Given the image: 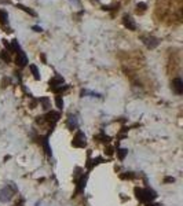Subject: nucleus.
Returning <instances> with one entry per match:
<instances>
[{
	"label": "nucleus",
	"mask_w": 183,
	"mask_h": 206,
	"mask_svg": "<svg viewBox=\"0 0 183 206\" xmlns=\"http://www.w3.org/2000/svg\"><path fill=\"white\" fill-rule=\"evenodd\" d=\"M44 118H46L47 122H51V124L54 125L55 122H58V120H59V113H57V111H50Z\"/></svg>",
	"instance_id": "6e6552de"
},
{
	"label": "nucleus",
	"mask_w": 183,
	"mask_h": 206,
	"mask_svg": "<svg viewBox=\"0 0 183 206\" xmlns=\"http://www.w3.org/2000/svg\"><path fill=\"white\" fill-rule=\"evenodd\" d=\"M97 140H99V142H102V143H109L110 142V136H108V135H99V136H97Z\"/></svg>",
	"instance_id": "4468645a"
},
{
	"label": "nucleus",
	"mask_w": 183,
	"mask_h": 206,
	"mask_svg": "<svg viewBox=\"0 0 183 206\" xmlns=\"http://www.w3.org/2000/svg\"><path fill=\"white\" fill-rule=\"evenodd\" d=\"M17 7H18V8H21V10H22V11H25V13H28V14L33 15V17H36V13H35V11H33V10H30V8H29V7H26V6H22V4H18Z\"/></svg>",
	"instance_id": "9b49d317"
},
{
	"label": "nucleus",
	"mask_w": 183,
	"mask_h": 206,
	"mask_svg": "<svg viewBox=\"0 0 183 206\" xmlns=\"http://www.w3.org/2000/svg\"><path fill=\"white\" fill-rule=\"evenodd\" d=\"M10 51H19V43H18V40H13V41H11Z\"/></svg>",
	"instance_id": "2eb2a0df"
},
{
	"label": "nucleus",
	"mask_w": 183,
	"mask_h": 206,
	"mask_svg": "<svg viewBox=\"0 0 183 206\" xmlns=\"http://www.w3.org/2000/svg\"><path fill=\"white\" fill-rule=\"evenodd\" d=\"M127 154H128V150H127V149H119V150H117V155H119L120 160H124Z\"/></svg>",
	"instance_id": "ddd939ff"
},
{
	"label": "nucleus",
	"mask_w": 183,
	"mask_h": 206,
	"mask_svg": "<svg viewBox=\"0 0 183 206\" xmlns=\"http://www.w3.org/2000/svg\"><path fill=\"white\" fill-rule=\"evenodd\" d=\"M156 198H157V192L154 190H150V188L143 190V199H142V202H151Z\"/></svg>",
	"instance_id": "20e7f679"
},
{
	"label": "nucleus",
	"mask_w": 183,
	"mask_h": 206,
	"mask_svg": "<svg viewBox=\"0 0 183 206\" xmlns=\"http://www.w3.org/2000/svg\"><path fill=\"white\" fill-rule=\"evenodd\" d=\"M55 103H57V107L59 110H62V107H63V100H62L61 96H57L55 98Z\"/></svg>",
	"instance_id": "aec40b11"
},
{
	"label": "nucleus",
	"mask_w": 183,
	"mask_h": 206,
	"mask_svg": "<svg viewBox=\"0 0 183 206\" xmlns=\"http://www.w3.org/2000/svg\"><path fill=\"white\" fill-rule=\"evenodd\" d=\"M7 22H8V15H7V13H4V11H0V24L6 25Z\"/></svg>",
	"instance_id": "f8f14e48"
},
{
	"label": "nucleus",
	"mask_w": 183,
	"mask_h": 206,
	"mask_svg": "<svg viewBox=\"0 0 183 206\" xmlns=\"http://www.w3.org/2000/svg\"><path fill=\"white\" fill-rule=\"evenodd\" d=\"M40 103H43V109L47 110V109H50V102L47 98H43V99H40Z\"/></svg>",
	"instance_id": "412c9836"
},
{
	"label": "nucleus",
	"mask_w": 183,
	"mask_h": 206,
	"mask_svg": "<svg viewBox=\"0 0 183 206\" xmlns=\"http://www.w3.org/2000/svg\"><path fill=\"white\" fill-rule=\"evenodd\" d=\"M147 206H161V205H158V203H147Z\"/></svg>",
	"instance_id": "c85d7f7f"
},
{
	"label": "nucleus",
	"mask_w": 183,
	"mask_h": 206,
	"mask_svg": "<svg viewBox=\"0 0 183 206\" xmlns=\"http://www.w3.org/2000/svg\"><path fill=\"white\" fill-rule=\"evenodd\" d=\"M41 142H43V146H44V149H46L47 155H51V149H50V146H48V140H47V138H44Z\"/></svg>",
	"instance_id": "a211bd4d"
},
{
	"label": "nucleus",
	"mask_w": 183,
	"mask_h": 206,
	"mask_svg": "<svg viewBox=\"0 0 183 206\" xmlns=\"http://www.w3.org/2000/svg\"><path fill=\"white\" fill-rule=\"evenodd\" d=\"M122 24H124V26H125V28H128L129 30H135V29H137V25H135L134 19L129 17V15H127V14L122 17Z\"/></svg>",
	"instance_id": "423d86ee"
},
{
	"label": "nucleus",
	"mask_w": 183,
	"mask_h": 206,
	"mask_svg": "<svg viewBox=\"0 0 183 206\" xmlns=\"http://www.w3.org/2000/svg\"><path fill=\"white\" fill-rule=\"evenodd\" d=\"M29 68H30V70H32V73H33V77L36 78V80H40V74H39V70H37L36 66H35V65H30Z\"/></svg>",
	"instance_id": "dca6fc26"
},
{
	"label": "nucleus",
	"mask_w": 183,
	"mask_h": 206,
	"mask_svg": "<svg viewBox=\"0 0 183 206\" xmlns=\"http://www.w3.org/2000/svg\"><path fill=\"white\" fill-rule=\"evenodd\" d=\"M15 62H17V65H18L19 68H25L26 66V63H28V58H26V55H25L24 51H21V50L18 51V55H17Z\"/></svg>",
	"instance_id": "39448f33"
},
{
	"label": "nucleus",
	"mask_w": 183,
	"mask_h": 206,
	"mask_svg": "<svg viewBox=\"0 0 183 206\" xmlns=\"http://www.w3.org/2000/svg\"><path fill=\"white\" fill-rule=\"evenodd\" d=\"M165 183H173V181H175V179L173 177H165Z\"/></svg>",
	"instance_id": "bb28decb"
},
{
	"label": "nucleus",
	"mask_w": 183,
	"mask_h": 206,
	"mask_svg": "<svg viewBox=\"0 0 183 206\" xmlns=\"http://www.w3.org/2000/svg\"><path fill=\"white\" fill-rule=\"evenodd\" d=\"M62 84H63V78H62L61 76H57V77H54L50 81V88L54 89V88H57V87L62 85Z\"/></svg>",
	"instance_id": "1a4fd4ad"
},
{
	"label": "nucleus",
	"mask_w": 183,
	"mask_h": 206,
	"mask_svg": "<svg viewBox=\"0 0 183 206\" xmlns=\"http://www.w3.org/2000/svg\"><path fill=\"white\" fill-rule=\"evenodd\" d=\"M72 146H73V147H79V149H83V147H86V146H87L86 135H84L83 132H77V133H76V136L73 138Z\"/></svg>",
	"instance_id": "f03ea898"
},
{
	"label": "nucleus",
	"mask_w": 183,
	"mask_h": 206,
	"mask_svg": "<svg viewBox=\"0 0 183 206\" xmlns=\"http://www.w3.org/2000/svg\"><path fill=\"white\" fill-rule=\"evenodd\" d=\"M135 195H137V198L139 199V201H142V199H143V190L137 187V188H135Z\"/></svg>",
	"instance_id": "6ab92c4d"
},
{
	"label": "nucleus",
	"mask_w": 183,
	"mask_h": 206,
	"mask_svg": "<svg viewBox=\"0 0 183 206\" xmlns=\"http://www.w3.org/2000/svg\"><path fill=\"white\" fill-rule=\"evenodd\" d=\"M33 30H35V32H41L43 29H41V28H39V26H33Z\"/></svg>",
	"instance_id": "cd10ccee"
},
{
	"label": "nucleus",
	"mask_w": 183,
	"mask_h": 206,
	"mask_svg": "<svg viewBox=\"0 0 183 206\" xmlns=\"http://www.w3.org/2000/svg\"><path fill=\"white\" fill-rule=\"evenodd\" d=\"M66 89H68V85H59V87H57V88H54L52 89V91H54V92H57V93H59V92H63V91H66Z\"/></svg>",
	"instance_id": "b1692460"
},
{
	"label": "nucleus",
	"mask_w": 183,
	"mask_h": 206,
	"mask_svg": "<svg viewBox=\"0 0 183 206\" xmlns=\"http://www.w3.org/2000/svg\"><path fill=\"white\" fill-rule=\"evenodd\" d=\"M68 127H69L70 129L77 128V122H76V118H75V117H70V118H69V121H68Z\"/></svg>",
	"instance_id": "f3484780"
},
{
	"label": "nucleus",
	"mask_w": 183,
	"mask_h": 206,
	"mask_svg": "<svg viewBox=\"0 0 183 206\" xmlns=\"http://www.w3.org/2000/svg\"><path fill=\"white\" fill-rule=\"evenodd\" d=\"M113 153H114V150H113V147H110V146H108L106 147V149H105V154H106V155H113Z\"/></svg>",
	"instance_id": "393cba45"
},
{
	"label": "nucleus",
	"mask_w": 183,
	"mask_h": 206,
	"mask_svg": "<svg viewBox=\"0 0 183 206\" xmlns=\"http://www.w3.org/2000/svg\"><path fill=\"white\" fill-rule=\"evenodd\" d=\"M15 191H17V188H15V185L13 184V183H11L10 185H7V187H4V188L0 191V201H1V202H8V201L13 198Z\"/></svg>",
	"instance_id": "f257e3e1"
},
{
	"label": "nucleus",
	"mask_w": 183,
	"mask_h": 206,
	"mask_svg": "<svg viewBox=\"0 0 183 206\" xmlns=\"http://www.w3.org/2000/svg\"><path fill=\"white\" fill-rule=\"evenodd\" d=\"M142 40H143L145 46H146L147 48H150V50H153V48H156V47L158 46V40L156 39V37H153V36H143Z\"/></svg>",
	"instance_id": "7ed1b4c3"
},
{
	"label": "nucleus",
	"mask_w": 183,
	"mask_h": 206,
	"mask_svg": "<svg viewBox=\"0 0 183 206\" xmlns=\"http://www.w3.org/2000/svg\"><path fill=\"white\" fill-rule=\"evenodd\" d=\"M0 58H1L4 62H10V55H8L6 51H1V52H0Z\"/></svg>",
	"instance_id": "4be33fe9"
},
{
	"label": "nucleus",
	"mask_w": 183,
	"mask_h": 206,
	"mask_svg": "<svg viewBox=\"0 0 183 206\" xmlns=\"http://www.w3.org/2000/svg\"><path fill=\"white\" fill-rule=\"evenodd\" d=\"M145 10H146V4L145 3H138L137 4V11L138 13H143Z\"/></svg>",
	"instance_id": "5701e85b"
},
{
	"label": "nucleus",
	"mask_w": 183,
	"mask_h": 206,
	"mask_svg": "<svg viewBox=\"0 0 183 206\" xmlns=\"http://www.w3.org/2000/svg\"><path fill=\"white\" fill-rule=\"evenodd\" d=\"M134 177H135V174H132L131 172L128 174H121V179H134Z\"/></svg>",
	"instance_id": "a878e982"
},
{
	"label": "nucleus",
	"mask_w": 183,
	"mask_h": 206,
	"mask_svg": "<svg viewBox=\"0 0 183 206\" xmlns=\"http://www.w3.org/2000/svg\"><path fill=\"white\" fill-rule=\"evenodd\" d=\"M172 88L178 95L183 93V81L180 80V78H175V80L172 81Z\"/></svg>",
	"instance_id": "0eeeda50"
},
{
	"label": "nucleus",
	"mask_w": 183,
	"mask_h": 206,
	"mask_svg": "<svg viewBox=\"0 0 183 206\" xmlns=\"http://www.w3.org/2000/svg\"><path fill=\"white\" fill-rule=\"evenodd\" d=\"M87 179H88V176L87 174H84L81 179L79 180V183H77V192H81L83 190H84V187H86V183H87Z\"/></svg>",
	"instance_id": "9d476101"
}]
</instances>
